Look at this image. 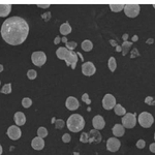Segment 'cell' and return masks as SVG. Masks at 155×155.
I'll use <instances>...</instances> for the list:
<instances>
[{
    "mask_svg": "<svg viewBox=\"0 0 155 155\" xmlns=\"http://www.w3.org/2000/svg\"><path fill=\"white\" fill-rule=\"evenodd\" d=\"M29 33V25L21 17L6 19L1 26V35L4 41L12 46H19L26 41Z\"/></svg>",
    "mask_w": 155,
    "mask_h": 155,
    "instance_id": "cell-1",
    "label": "cell"
},
{
    "mask_svg": "<svg viewBox=\"0 0 155 155\" xmlns=\"http://www.w3.org/2000/svg\"><path fill=\"white\" fill-rule=\"evenodd\" d=\"M56 56L58 57L59 59L64 60L67 65L71 66L72 69L76 68L79 57H78V54L74 53V51H71V50L64 48V47H61V48L57 49Z\"/></svg>",
    "mask_w": 155,
    "mask_h": 155,
    "instance_id": "cell-2",
    "label": "cell"
},
{
    "mask_svg": "<svg viewBox=\"0 0 155 155\" xmlns=\"http://www.w3.org/2000/svg\"><path fill=\"white\" fill-rule=\"evenodd\" d=\"M66 125L68 130L71 132H79L83 130L85 126V120L81 115L79 114H72L69 116V118L66 121Z\"/></svg>",
    "mask_w": 155,
    "mask_h": 155,
    "instance_id": "cell-3",
    "label": "cell"
},
{
    "mask_svg": "<svg viewBox=\"0 0 155 155\" xmlns=\"http://www.w3.org/2000/svg\"><path fill=\"white\" fill-rule=\"evenodd\" d=\"M154 122V118L149 112H143L139 115V123L144 128H149L152 126Z\"/></svg>",
    "mask_w": 155,
    "mask_h": 155,
    "instance_id": "cell-4",
    "label": "cell"
},
{
    "mask_svg": "<svg viewBox=\"0 0 155 155\" xmlns=\"http://www.w3.org/2000/svg\"><path fill=\"white\" fill-rule=\"evenodd\" d=\"M122 125L124 128H134L137 125V116L132 113H126L122 117Z\"/></svg>",
    "mask_w": 155,
    "mask_h": 155,
    "instance_id": "cell-5",
    "label": "cell"
},
{
    "mask_svg": "<svg viewBox=\"0 0 155 155\" xmlns=\"http://www.w3.org/2000/svg\"><path fill=\"white\" fill-rule=\"evenodd\" d=\"M31 60H32V63H33L35 66L41 67L45 63H46L47 56H46V54L41 51L33 52L31 55Z\"/></svg>",
    "mask_w": 155,
    "mask_h": 155,
    "instance_id": "cell-6",
    "label": "cell"
},
{
    "mask_svg": "<svg viewBox=\"0 0 155 155\" xmlns=\"http://www.w3.org/2000/svg\"><path fill=\"white\" fill-rule=\"evenodd\" d=\"M140 11H141V6L139 4H127L124 7V12L129 18H136L140 14Z\"/></svg>",
    "mask_w": 155,
    "mask_h": 155,
    "instance_id": "cell-7",
    "label": "cell"
},
{
    "mask_svg": "<svg viewBox=\"0 0 155 155\" xmlns=\"http://www.w3.org/2000/svg\"><path fill=\"white\" fill-rule=\"evenodd\" d=\"M116 98L112 94H106L102 98V107L106 110H112L116 106Z\"/></svg>",
    "mask_w": 155,
    "mask_h": 155,
    "instance_id": "cell-8",
    "label": "cell"
},
{
    "mask_svg": "<svg viewBox=\"0 0 155 155\" xmlns=\"http://www.w3.org/2000/svg\"><path fill=\"white\" fill-rule=\"evenodd\" d=\"M6 134L11 140H12V141H17V140H19L20 137H21L22 131H21V129L19 128L18 125H12L8 127Z\"/></svg>",
    "mask_w": 155,
    "mask_h": 155,
    "instance_id": "cell-9",
    "label": "cell"
},
{
    "mask_svg": "<svg viewBox=\"0 0 155 155\" xmlns=\"http://www.w3.org/2000/svg\"><path fill=\"white\" fill-rule=\"evenodd\" d=\"M121 143L117 137H110L107 142V149L110 152H117L120 149Z\"/></svg>",
    "mask_w": 155,
    "mask_h": 155,
    "instance_id": "cell-10",
    "label": "cell"
},
{
    "mask_svg": "<svg viewBox=\"0 0 155 155\" xmlns=\"http://www.w3.org/2000/svg\"><path fill=\"white\" fill-rule=\"evenodd\" d=\"M96 71V67L94 65L92 62H84L83 65H82V72L83 74L87 77H90V76H93Z\"/></svg>",
    "mask_w": 155,
    "mask_h": 155,
    "instance_id": "cell-11",
    "label": "cell"
},
{
    "mask_svg": "<svg viewBox=\"0 0 155 155\" xmlns=\"http://www.w3.org/2000/svg\"><path fill=\"white\" fill-rule=\"evenodd\" d=\"M92 125H93L94 129L96 130H101L106 125V122H104V117L101 116V115H97V116H94V118L92 119Z\"/></svg>",
    "mask_w": 155,
    "mask_h": 155,
    "instance_id": "cell-12",
    "label": "cell"
},
{
    "mask_svg": "<svg viewBox=\"0 0 155 155\" xmlns=\"http://www.w3.org/2000/svg\"><path fill=\"white\" fill-rule=\"evenodd\" d=\"M65 106L69 111H76L77 109H79L80 107V104H79V101L74 96H69L67 97L66 101H65Z\"/></svg>",
    "mask_w": 155,
    "mask_h": 155,
    "instance_id": "cell-13",
    "label": "cell"
},
{
    "mask_svg": "<svg viewBox=\"0 0 155 155\" xmlns=\"http://www.w3.org/2000/svg\"><path fill=\"white\" fill-rule=\"evenodd\" d=\"M93 142H95V143H101V134L96 129L89 131V143H93Z\"/></svg>",
    "mask_w": 155,
    "mask_h": 155,
    "instance_id": "cell-14",
    "label": "cell"
},
{
    "mask_svg": "<svg viewBox=\"0 0 155 155\" xmlns=\"http://www.w3.org/2000/svg\"><path fill=\"white\" fill-rule=\"evenodd\" d=\"M31 146L32 148L34 150H42L45 147V141L42 137H36L32 140L31 142Z\"/></svg>",
    "mask_w": 155,
    "mask_h": 155,
    "instance_id": "cell-15",
    "label": "cell"
},
{
    "mask_svg": "<svg viewBox=\"0 0 155 155\" xmlns=\"http://www.w3.org/2000/svg\"><path fill=\"white\" fill-rule=\"evenodd\" d=\"M14 119H15V123L18 126H22L26 123V117H25L24 113H22V112H17L15 114Z\"/></svg>",
    "mask_w": 155,
    "mask_h": 155,
    "instance_id": "cell-16",
    "label": "cell"
},
{
    "mask_svg": "<svg viewBox=\"0 0 155 155\" xmlns=\"http://www.w3.org/2000/svg\"><path fill=\"white\" fill-rule=\"evenodd\" d=\"M112 132H113V134L115 137H119L124 136V134H125V128H124V126L121 125V124H115L114 127L112 128Z\"/></svg>",
    "mask_w": 155,
    "mask_h": 155,
    "instance_id": "cell-17",
    "label": "cell"
},
{
    "mask_svg": "<svg viewBox=\"0 0 155 155\" xmlns=\"http://www.w3.org/2000/svg\"><path fill=\"white\" fill-rule=\"evenodd\" d=\"M11 11H12L11 4H1L0 5V16L1 17H6L7 15H9Z\"/></svg>",
    "mask_w": 155,
    "mask_h": 155,
    "instance_id": "cell-18",
    "label": "cell"
},
{
    "mask_svg": "<svg viewBox=\"0 0 155 155\" xmlns=\"http://www.w3.org/2000/svg\"><path fill=\"white\" fill-rule=\"evenodd\" d=\"M60 32L61 34H63V36L67 35L71 32V26L68 23H63L60 26Z\"/></svg>",
    "mask_w": 155,
    "mask_h": 155,
    "instance_id": "cell-19",
    "label": "cell"
},
{
    "mask_svg": "<svg viewBox=\"0 0 155 155\" xmlns=\"http://www.w3.org/2000/svg\"><path fill=\"white\" fill-rule=\"evenodd\" d=\"M131 46H132L131 41H124L123 44H122L121 48H122V55H123V56H125V55L130 51Z\"/></svg>",
    "mask_w": 155,
    "mask_h": 155,
    "instance_id": "cell-20",
    "label": "cell"
},
{
    "mask_svg": "<svg viewBox=\"0 0 155 155\" xmlns=\"http://www.w3.org/2000/svg\"><path fill=\"white\" fill-rule=\"evenodd\" d=\"M114 111H115V113H116V115H118V116H121V117H123L124 115L126 114V110L124 109L123 107L121 106V104H116L114 107Z\"/></svg>",
    "mask_w": 155,
    "mask_h": 155,
    "instance_id": "cell-21",
    "label": "cell"
},
{
    "mask_svg": "<svg viewBox=\"0 0 155 155\" xmlns=\"http://www.w3.org/2000/svg\"><path fill=\"white\" fill-rule=\"evenodd\" d=\"M92 48H93V44H92L89 39H86V41H84L83 42H82V49H83L85 52L91 51Z\"/></svg>",
    "mask_w": 155,
    "mask_h": 155,
    "instance_id": "cell-22",
    "label": "cell"
},
{
    "mask_svg": "<svg viewBox=\"0 0 155 155\" xmlns=\"http://www.w3.org/2000/svg\"><path fill=\"white\" fill-rule=\"evenodd\" d=\"M107 65H109V69L112 72H114L116 71L117 68V63H116V59L114 57H111L109 59V62H107Z\"/></svg>",
    "mask_w": 155,
    "mask_h": 155,
    "instance_id": "cell-23",
    "label": "cell"
},
{
    "mask_svg": "<svg viewBox=\"0 0 155 155\" xmlns=\"http://www.w3.org/2000/svg\"><path fill=\"white\" fill-rule=\"evenodd\" d=\"M124 7H125V5H123V4H111V5H110V8L114 12H121L122 9H124Z\"/></svg>",
    "mask_w": 155,
    "mask_h": 155,
    "instance_id": "cell-24",
    "label": "cell"
},
{
    "mask_svg": "<svg viewBox=\"0 0 155 155\" xmlns=\"http://www.w3.org/2000/svg\"><path fill=\"white\" fill-rule=\"evenodd\" d=\"M37 136L39 137H48V130H47V128H45V127H39L38 129H37Z\"/></svg>",
    "mask_w": 155,
    "mask_h": 155,
    "instance_id": "cell-25",
    "label": "cell"
},
{
    "mask_svg": "<svg viewBox=\"0 0 155 155\" xmlns=\"http://www.w3.org/2000/svg\"><path fill=\"white\" fill-rule=\"evenodd\" d=\"M22 106H23L25 109H28V107L32 106V101L29 97H25V98L22 99Z\"/></svg>",
    "mask_w": 155,
    "mask_h": 155,
    "instance_id": "cell-26",
    "label": "cell"
},
{
    "mask_svg": "<svg viewBox=\"0 0 155 155\" xmlns=\"http://www.w3.org/2000/svg\"><path fill=\"white\" fill-rule=\"evenodd\" d=\"M12 92V84H5L1 89V93L3 94H9Z\"/></svg>",
    "mask_w": 155,
    "mask_h": 155,
    "instance_id": "cell-27",
    "label": "cell"
},
{
    "mask_svg": "<svg viewBox=\"0 0 155 155\" xmlns=\"http://www.w3.org/2000/svg\"><path fill=\"white\" fill-rule=\"evenodd\" d=\"M27 77H28V79L30 80H34V79H36V77H37V72L34 71V69H29V71H27Z\"/></svg>",
    "mask_w": 155,
    "mask_h": 155,
    "instance_id": "cell-28",
    "label": "cell"
},
{
    "mask_svg": "<svg viewBox=\"0 0 155 155\" xmlns=\"http://www.w3.org/2000/svg\"><path fill=\"white\" fill-rule=\"evenodd\" d=\"M64 124H65V122H64L62 119H58V120H56V121H55V127H56V129L63 128Z\"/></svg>",
    "mask_w": 155,
    "mask_h": 155,
    "instance_id": "cell-29",
    "label": "cell"
},
{
    "mask_svg": "<svg viewBox=\"0 0 155 155\" xmlns=\"http://www.w3.org/2000/svg\"><path fill=\"white\" fill-rule=\"evenodd\" d=\"M77 46H78V44L76 41H68L67 44H65V48L71 50V51H74V50L77 48Z\"/></svg>",
    "mask_w": 155,
    "mask_h": 155,
    "instance_id": "cell-30",
    "label": "cell"
},
{
    "mask_svg": "<svg viewBox=\"0 0 155 155\" xmlns=\"http://www.w3.org/2000/svg\"><path fill=\"white\" fill-rule=\"evenodd\" d=\"M80 141H81L82 143H89V134L83 132V134H81V137H80Z\"/></svg>",
    "mask_w": 155,
    "mask_h": 155,
    "instance_id": "cell-31",
    "label": "cell"
},
{
    "mask_svg": "<svg viewBox=\"0 0 155 155\" xmlns=\"http://www.w3.org/2000/svg\"><path fill=\"white\" fill-rule=\"evenodd\" d=\"M82 101H83L86 104H88V106H89L90 104H91V99L89 98V95L87 93L83 94V96H82Z\"/></svg>",
    "mask_w": 155,
    "mask_h": 155,
    "instance_id": "cell-32",
    "label": "cell"
},
{
    "mask_svg": "<svg viewBox=\"0 0 155 155\" xmlns=\"http://www.w3.org/2000/svg\"><path fill=\"white\" fill-rule=\"evenodd\" d=\"M145 102H146L148 106H153L155 104V99L152 96H148V97H146V99H145Z\"/></svg>",
    "mask_w": 155,
    "mask_h": 155,
    "instance_id": "cell-33",
    "label": "cell"
},
{
    "mask_svg": "<svg viewBox=\"0 0 155 155\" xmlns=\"http://www.w3.org/2000/svg\"><path fill=\"white\" fill-rule=\"evenodd\" d=\"M71 136H69L68 134H64L63 136H62V142L63 143H69L71 142Z\"/></svg>",
    "mask_w": 155,
    "mask_h": 155,
    "instance_id": "cell-34",
    "label": "cell"
},
{
    "mask_svg": "<svg viewBox=\"0 0 155 155\" xmlns=\"http://www.w3.org/2000/svg\"><path fill=\"white\" fill-rule=\"evenodd\" d=\"M145 145H146V143H145L144 140H139V141L137 142V147L139 149H143L145 147Z\"/></svg>",
    "mask_w": 155,
    "mask_h": 155,
    "instance_id": "cell-35",
    "label": "cell"
},
{
    "mask_svg": "<svg viewBox=\"0 0 155 155\" xmlns=\"http://www.w3.org/2000/svg\"><path fill=\"white\" fill-rule=\"evenodd\" d=\"M137 56H140L139 51H137V48H134V50H132L131 53H130V57L131 58H134V57H137Z\"/></svg>",
    "mask_w": 155,
    "mask_h": 155,
    "instance_id": "cell-36",
    "label": "cell"
},
{
    "mask_svg": "<svg viewBox=\"0 0 155 155\" xmlns=\"http://www.w3.org/2000/svg\"><path fill=\"white\" fill-rule=\"evenodd\" d=\"M150 151L152 152V153H155V143H152L151 145H150Z\"/></svg>",
    "mask_w": 155,
    "mask_h": 155,
    "instance_id": "cell-37",
    "label": "cell"
},
{
    "mask_svg": "<svg viewBox=\"0 0 155 155\" xmlns=\"http://www.w3.org/2000/svg\"><path fill=\"white\" fill-rule=\"evenodd\" d=\"M60 41H61V38H60L59 36H56V38L54 39V44H55V45H57V44H59Z\"/></svg>",
    "mask_w": 155,
    "mask_h": 155,
    "instance_id": "cell-38",
    "label": "cell"
},
{
    "mask_svg": "<svg viewBox=\"0 0 155 155\" xmlns=\"http://www.w3.org/2000/svg\"><path fill=\"white\" fill-rule=\"evenodd\" d=\"M50 5L49 4H39L38 7H41V8H47V7H49Z\"/></svg>",
    "mask_w": 155,
    "mask_h": 155,
    "instance_id": "cell-39",
    "label": "cell"
},
{
    "mask_svg": "<svg viewBox=\"0 0 155 155\" xmlns=\"http://www.w3.org/2000/svg\"><path fill=\"white\" fill-rule=\"evenodd\" d=\"M127 38H128V34H124V35L122 36V39H123L124 41H127Z\"/></svg>",
    "mask_w": 155,
    "mask_h": 155,
    "instance_id": "cell-40",
    "label": "cell"
},
{
    "mask_svg": "<svg viewBox=\"0 0 155 155\" xmlns=\"http://www.w3.org/2000/svg\"><path fill=\"white\" fill-rule=\"evenodd\" d=\"M110 42H111L112 46H115V47L118 46V45H117V42H116V41H112V39H111V41H110Z\"/></svg>",
    "mask_w": 155,
    "mask_h": 155,
    "instance_id": "cell-41",
    "label": "cell"
},
{
    "mask_svg": "<svg viewBox=\"0 0 155 155\" xmlns=\"http://www.w3.org/2000/svg\"><path fill=\"white\" fill-rule=\"evenodd\" d=\"M116 51H117V52H122L121 46H117V47H116Z\"/></svg>",
    "mask_w": 155,
    "mask_h": 155,
    "instance_id": "cell-42",
    "label": "cell"
},
{
    "mask_svg": "<svg viewBox=\"0 0 155 155\" xmlns=\"http://www.w3.org/2000/svg\"><path fill=\"white\" fill-rule=\"evenodd\" d=\"M61 41H63V42H65V44H67V42H68V41H67V38H66L65 36H63V37H62V38H61Z\"/></svg>",
    "mask_w": 155,
    "mask_h": 155,
    "instance_id": "cell-43",
    "label": "cell"
},
{
    "mask_svg": "<svg viewBox=\"0 0 155 155\" xmlns=\"http://www.w3.org/2000/svg\"><path fill=\"white\" fill-rule=\"evenodd\" d=\"M137 38H139V36H137V35H134V37H132V42L137 41Z\"/></svg>",
    "mask_w": 155,
    "mask_h": 155,
    "instance_id": "cell-44",
    "label": "cell"
},
{
    "mask_svg": "<svg viewBox=\"0 0 155 155\" xmlns=\"http://www.w3.org/2000/svg\"><path fill=\"white\" fill-rule=\"evenodd\" d=\"M153 39H152V38H149L148 39V41H147V44H149V45H151V44H153Z\"/></svg>",
    "mask_w": 155,
    "mask_h": 155,
    "instance_id": "cell-45",
    "label": "cell"
},
{
    "mask_svg": "<svg viewBox=\"0 0 155 155\" xmlns=\"http://www.w3.org/2000/svg\"><path fill=\"white\" fill-rule=\"evenodd\" d=\"M78 54V56H80V57H81V60H82V61H84V58H83V55H82L81 53H77Z\"/></svg>",
    "mask_w": 155,
    "mask_h": 155,
    "instance_id": "cell-46",
    "label": "cell"
},
{
    "mask_svg": "<svg viewBox=\"0 0 155 155\" xmlns=\"http://www.w3.org/2000/svg\"><path fill=\"white\" fill-rule=\"evenodd\" d=\"M153 7H154V8H155V4H154V5H153Z\"/></svg>",
    "mask_w": 155,
    "mask_h": 155,
    "instance_id": "cell-47",
    "label": "cell"
},
{
    "mask_svg": "<svg viewBox=\"0 0 155 155\" xmlns=\"http://www.w3.org/2000/svg\"><path fill=\"white\" fill-rule=\"evenodd\" d=\"M154 140H155V134H154Z\"/></svg>",
    "mask_w": 155,
    "mask_h": 155,
    "instance_id": "cell-48",
    "label": "cell"
}]
</instances>
